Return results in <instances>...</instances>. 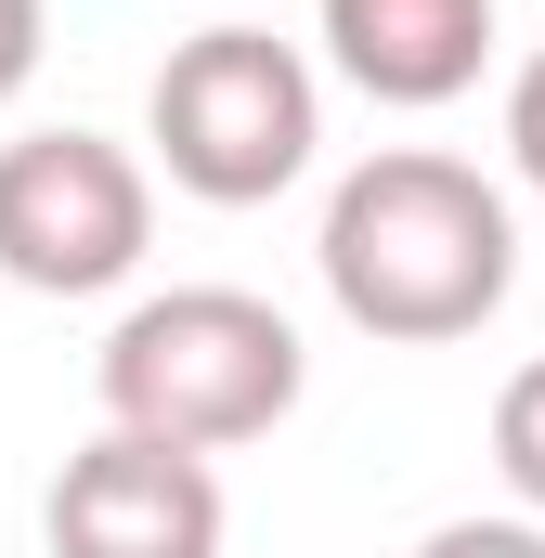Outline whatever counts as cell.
Returning <instances> with one entry per match:
<instances>
[{
  "mask_svg": "<svg viewBox=\"0 0 545 558\" xmlns=\"http://www.w3.org/2000/svg\"><path fill=\"white\" fill-rule=\"evenodd\" d=\"M325 299L390 338V351H441V338H481L520 286V221H507V182H481L468 156H428L390 143L364 156L338 195H325Z\"/></svg>",
  "mask_w": 545,
  "mask_h": 558,
  "instance_id": "cell-1",
  "label": "cell"
},
{
  "mask_svg": "<svg viewBox=\"0 0 545 558\" xmlns=\"http://www.w3.org/2000/svg\"><path fill=\"white\" fill-rule=\"evenodd\" d=\"M299 325L247 299V286H169V299H131L92 390H105V428L131 441H169V454H234L261 428L299 416Z\"/></svg>",
  "mask_w": 545,
  "mask_h": 558,
  "instance_id": "cell-2",
  "label": "cell"
},
{
  "mask_svg": "<svg viewBox=\"0 0 545 558\" xmlns=\"http://www.w3.org/2000/svg\"><path fill=\"white\" fill-rule=\"evenodd\" d=\"M143 143H156V169H169L195 208H261V195H286V182L312 169V143H325V92H312L299 39L221 13V26H195V39L156 65V92H143Z\"/></svg>",
  "mask_w": 545,
  "mask_h": 558,
  "instance_id": "cell-3",
  "label": "cell"
},
{
  "mask_svg": "<svg viewBox=\"0 0 545 558\" xmlns=\"http://www.w3.org/2000/svg\"><path fill=\"white\" fill-rule=\"evenodd\" d=\"M156 169L105 131H26L0 143V274L26 299H105L143 274Z\"/></svg>",
  "mask_w": 545,
  "mask_h": 558,
  "instance_id": "cell-4",
  "label": "cell"
},
{
  "mask_svg": "<svg viewBox=\"0 0 545 558\" xmlns=\"http://www.w3.org/2000/svg\"><path fill=\"white\" fill-rule=\"evenodd\" d=\"M39 533H52V558H221V481H208V454L105 428L52 468Z\"/></svg>",
  "mask_w": 545,
  "mask_h": 558,
  "instance_id": "cell-5",
  "label": "cell"
},
{
  "mask_svg": "<svg viewBox=\"0 0 545 558\" xmlns=\"http://www.w3.org/2000/svg\"><path fill=\"white\" fill-rule=\"evenodd\" d=\"M325 52L377 105H455L494 52V0H325Z\"/></svg>",
  "mask_w": 545,
  "mask_h": 558,
  "instance_id": "cell-6",
  "label": "cell"
},
{
  "mask_svg": "<svg viewBox=\"0 0 545 558\" xmlns=\"http://www.w3.org/2000/svg\"><path fill=\"white\" fill-rule=\"evenodd\" d=\"M494 468H507V494L545 520V364H520L494 390Z\"/></svg>",
  "mask_w": 545,
  "mask_h": 558,
  "instance_id": "cell-7",
  "label": "cell"
},
{
  "mask_svg": "<svg viewBox=\"0 0 545 558\" xmlns=\"http://www.w3.org/2000/svg\"><path fill=\"white\" fill-rule=\"evenodd\" d=\"M415 558H545V520H441Z\"/></svg>",
  "mask_w": 545,
  "mask_h": 558,
  "instance_id": "cell-8",
  "label": "cell"
},
{
  "mask_svg": "<svg viewBox=\"0 0 545 558\" xmlns=\"http://www.w3.org/2000/svg\"><path fill=\"white\" fill-rule=\"evenodd\" d=\"M507 169H520V182L545 195V52L520 65V78H507Z\"/></svg>",
  "mask_w": 545,
  "mask_h": 558,
  "instance_id": "cell-9",
  "label": "cell"
},
{
  "mask_svg": "<svg viewBox=\"0 0 545 558\" xmlns=\"http://www.w3.org/2000/svg\"><path fill=\"white\" fill-rule=\"evenodd\" d=\"M39 39H52V13H39V0H0V105L39 78Z\"/></svg>",
  "mask_w": 545,
  "mask_h": 558,
  "instance_id": "cell-10",
  "label": "cell"
}]
</instances>
